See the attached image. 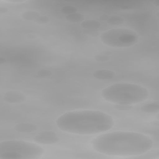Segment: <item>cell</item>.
<instances>
[{
    "label": "cell",
    "mask_w": 159,
    "mask_h": 159,
    "mask_svg": "<svg viewBox=\"0 0 159 159\" xmlns=\"http://www.w3.org/2000/svg\"><path fill=\"white\" fill-rule=\"evenodd\" d=\"M97 152L108 156L131 157L144 154L153 145L148 135L136 132L114 131L96 136L90 142Z\"/></svg>",
    "instance_id": "obj_1"
},
{
    "label": "cell",
    "mask_w": 159,
    "mask_h": 159,
    "mask_svg": "<svg viewBox=\"0 0 159 159\" xmlns=\"http://www.w3.org/2000/svg\"><path fill=\"white\" fill-rule=\"evenodd\" d=\"M55 124L63 132L84 135L107 132L115 125L110 114L88 109L66 112L56 119Z\"/></svg>",
    "instance_id": "obj_2"
},
{
    "label": "cell",
    "mask_w": 159,
    "mask_h": 159,
    "mask_svg": "<svg viewBox=\"0 0 159 159\" xmlns=\"http://www.w3.org/2000/svg\"><path fill=\"white\" fill-rule=\"evenodd\" d=\"M101 94L105 101L113 104L133 105L145 101L149 96V91L137 84L117 83L104 88Z\"/></svg>",
    "instance_id": "obj_3"
},
{
    "label": "cell",
    "mask_w": 159,
    "mask_h": 159,
    "mask_svg": "<svg viewBox=\"0 0 159 159\" xmlns=\"http://www.w3.org/2000/svg\"><path fill=\"white\" fill-rule=\"evenodd\" d=\"M45 150L39 144L21 140H4L0 142L1 159H37Z\"/></svg>",
    "instance_id": "obj_4"
},
{
    "label": "cell",
    "mask_w": 159,
    "mask_h": 159,
    "mask_svg": "<svg viewBox=\"0 0 159 159\" xmlns=\"http://www.w3.org/2000/svg\"><path fill=\"white\" fill-rule=\"evenodd\" d=\"M101 41L113 48H125L135 45L139 40L136 32L126 28H115L104 32L100 35Z\"/></svg>",
    "instance_id": "obj_5"
},
{
    "label": "cell",
    "mask_w": 159,
    "mask_h": 159,
    "mask_svg": "<svg viewBox=\"0 0 159 159\" xmlns=\"http://www.w3.org/2000/svg\"><path fill=\"white\" fill-rule=\"evenodd\" d=\"M34 141L40 145H52L60 141L59 137L52 130H45L40 132L34 137Z\"/></svg>",
    "instance_id": "obj_6"
},
{
    "label": "cell",
    "mask_w": 159,
    "mask_h": 159,
    "mask_svg": "<svg viewBox=\"0 0 159 159\" xmlns=\"http://www.w3.org/2000/svg\"><path fill=\"white\" fill-rule=\"evenodd\" d=\"M3 99L9 104H20L26 101L27 96L20 91L10 90L4 93Z\"/></svg>",
    "instance_id": "obj_7"
},
{
    "label": "cell",
    "mask_w": 159,
    "mask_h": 159,
    "mask_svg": "<svg viewBox=\"0 0 159 159\" xmlns=\"http://www.w3.org/2000/svg\"><path fill=\"white\" fill-rule=\"evenodd\" d=\"M38 127L32 123L22 122L16 124L14 127V130L20 133H30L36 131Z\"/></svg>",
    "instance_id": "obj_8"
},
{
    "label": "cell",
    "mask_w": 159,
    "mask_h": 159,
    "mask_svg": "<svg viewBox=\"0 0 159 159\" xmlns=\"http://www.w3.org/2000/svg\"><path fill=\"white\" fill-rule=\"evenodd\" d=\"M93 76L94 78L97 80H107L114 78L116 76V73L111 70L101 69L96 70L93 73Z\"/></svg>",
    "instance_id": "obj_9"
},
{
    "label": "cell",
    "mask_w": 159,
    "mask_h": 159,
    "mask_svg": "<svg viewBox=\"0 0 159 159\" xmlns=\"http://www.w3.org/2000/svg\"><path fill=\"white\" fill-rule=\"evenodd\" d=\"M140 110L147 114H156L159 112V102L158 101H152L140 107Z\"/></svg>",
    "instance_id": "obj_10"
},
{
    "label": "cell",
    "mask_w": 159,
    "mask_h": 159,
    "mask_svg": "<svg viewBox=\"0 0 159 159\" xmlns=\"http://www.w3.org/2000/svg\"><path fill=\"white\" fill-rule=\"evenodd\" d=\"M81 27L83 29H98L101 27V23L96 20L88 19L83 21Z\"/></svg>",
    "instance_id": "obj_11"
},
{
    "label": "cell",
    "mask_w": 159,
    "mask_h": 159,
    "mask_svg": "<svg viewBox=\"0 0 159 159\" xmlns=\"http://www.w3.org/2000/svg\"><path fill=\"white\" fill-rule=\"evenodd\" d=\"M22 18L25 20H35L36 19H37L40 16V14L34 10H28L25 11L22 14Z\"/></svg>",
    "instance_id": "obj_12"
},
{
    "label": "cell",
    "mask_w": 159,
    "mask_h": 159,
    "mask_svg": "<svg viewBox=\"0 0 159 159\" xmlns=\"http://www.w3.org/2000/svg\"><path fill=\"white\" fill-rule=\"evenodd\" d=\"M65 19L67 21L73 23L82 22L84 20V16L83 14L78 12H75L68 16H66Z\"/></svg>",
    "instance_id": "obj_13"
},
{
    "label": "cell",
    "mask_w": 159,
    "mask_h": 159,
    "mask_svg": "<svg viewBox=\"0 0 159 159\" xmlns=\"http://www.w3.org/2000/svg\"><path fill=\"white\" fill-rule=\"evenodd\" d=\"M106 22L110 25H117L122 24L124 22V19L119 16H112L108 17Z\"/></svg>",
    "instance_id": "obj_14"
},
{
    "label": "cell",
    "mask_w": 159,
    "mask_h": 159,
    "mask_svg": "<svg viewBox=\"0 0 159 159\" xmlns=\"http://www.w3.org/2000/svg\"><path fill=\"white\" fill-rule=\"evenodd\" d=\"M77 11L78 10L75 7H74L73 6H70V5L63 6L60 9V12L63 14L66 15V16L73 14V13H75V12H77Z\"/></svg>",
    "instance_id": "obj_15"
},
{
    "label": "cell",
    "mask_w": 159,
    "mask_h": 159,
    "mask_svg": "<svg viewBox=\"0 0 159 159\" xmlns=\"http://www.w3.org/2000/svg\"><path fill=\"white\" fill-rule=\"evenodd\" d=\"M134 106L132 104H114V108L117 111H129L133 109Z\"/></svg>",
    "instance_id": "obj_16"
},
{
    "label": "cell",
    "mask_w": 159,
    "mask_h": 159,
    "mask_svg": "<svg viewBox=\"0 0 159 159\" xmlns=\"http://www.w3.org/2000/svg\"><path fill=\"white\" fill-rule=\"evenodd\" d=\"M34 22L39 25H45L50 22V19L46 16H40L34 20Z\"/></svg>",
    "instance_id": "obj_17"
},
{
    "label": "cell",
    "mask_w": 159,
    "mask_h": 159,
    "mask_svg": "<svg viewBox=\"0 0 159 159\" xmlns=\"http://www.w3.org/2000/svg\"><path fill=\"white\" fill-rule=\"evenodd\" d=\"M83 33L92 37H96L99 35L98 29H83Z\"/></svg>",
    "instance_id": "obj_18"
},
{
    "label": "cell",
    "mask_w": 159,
    "mask_h": 159,
    "mask_svg": "<svg viewBox=\"0 0 159 159\" xmlns=\"http://www.w3.org/2000/svg\"><path fill=\"white\" fill-rule=\"evenodd\" d=\"M95 60L98 61H100V62H104V61H107L110 59V57L109 55H98L94 57Z\"/></svg>",
    "instance_id": "obj_19"
},
{
    "label": "cell",
    "mask_w": 159,
    "mask_h": 159,
    "mask_svg": "<svg viewBox=\"0 0 159 159\" xmlns=\"http://www.w3.org/2000/svg\"><path fill=\"white\" fill-rule=\"evenodd\" d=\"M8 11V9L6 7L4 6H1L0 7V14H5Z\"/></svg>",
    "instance_id": "obj_20"
},
{
    "label": "cell",
    "mask_w": 159,
    "mask_h": 159,
    "mask_svg": "<svg viewBox=\"0 0 159 159\" xmlns=\"http://www.w3.org/2000/svg\"><path fill=\"white\" fill-rule=\"evenodd\" d=\"M6 61V59L3 57H0V64L2 65L3 63H4Z\"/></svg>",
    "instance_id": "obj_21"
}]
</instances>
